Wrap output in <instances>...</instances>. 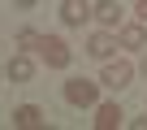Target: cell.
<instances>
[{"instance_id": "obj_1", "label": "cell", "mask_w": 147, "mask_h": 130, "mask_svg": "<svg viewBox=\"0 0 147 130\" xmlns=\"http://www.w3.org/2000/svg\"><path fill=\"white\" fill-rule=\"evenodd\" d=\"M35 48H39V56H43L48 70H69V61H74V52H69V43L61 35H39Z\"/></svg>"}, {"instance_id": "obj_2", "label": "cell", "mask_w": 147, "mask_h": 130, "mask_svg": "<svg viewBox=\"0 0 147 130\" xmlns=\"http://www.w3.org/2000/svg\"><path fill=\"white\" fill-rule=\"evenodd\" d=\"M65 100H69L74 108H95L100 83H91V78H69V83H65Z\"/></svg>"}, {"instance_id": "obj_3", "label": "cell", "mask_w": 147, "mask_h": 130, "mask_svg": "<svg viewBox=\"0 0 147 130\" xmlns=\"http://www.w3.org/2000/svg\"><path fill=\"white\" fill-rule=\"evenodd\" d=\"M130 78H134V65H130V61H104V74H100V83H104V87L125 91V87H130Z\"/></svg>"}, {"instance_id": "obj_4", "label": "cell", "mask_w": 147, "mask_h": 130, "mask_svg": "<svg viewBox=\"0 0 147 130\" xmlns=\"http://www.w3.org/2000/svg\"><path fill=\"white\" fill-rule=\"evenodd\" d=\"M117 35H108V26L104 30H95L91 39H87V56H95V61H113V52H117Z\"/></svg>"}, {"instance_id": "obj_5", "label": "cell", "mask_w": 147, "mask_h": 130, "mask_svg": "<svg viewBox=\"0 0 147 130\" xmlns=\"http://www.w3.org/2000/svg\"><path fill=\"white\" fill-rule=\"evenodd\" d=\"M9 117H13L18 130H39V126H43V108H39V104H18Z\"/></svg>"}, {"instance_id": "obj_6", "label": "cell", "mask_w": 147, "mask_h": 130, "mask_svg": "<svg viewBox=\"0 0 147 130\" xmlns=\"http://www.w3.org/2000/svg\"><path fill=\"white\" fill-rule=\"evenodd\" d=\"M5 74H9L13 83H30V78H35V61H30L26 52H13L9 65H5Z\"/></svg>"}, {"instance_id": "obj_7", "label": "cell", "mask_w": 147, "mask_h": 130, "mask_svg": "<svg viewBox=\"0 0 147 130\" xmlns=\"http://www.w3.org/2000/svg\"><path fill=\"white\" fill-rule=\"evenodd\" d=\"M91 18L113 30V26H121V5H117V0H95V5H91Z\"/></svg>"}, {"instance_id": "obj_8", "label": "cell", "mask_w": 147, "mask_h": 130, "mask_svg": "<svg viewBox=\"0 0 147 130\" xmlns=\"http://www.w3.org/2000/svg\"><path fill=\"white\" fill-rule=\"evenodd\" d=\"M117 39H121V48H147V22H125V26H117Z\"/></svg>"}, {"instance_id": "obj_9", "label": "cell", "mask_w": 147, "mask_h": 130, "mask_svg": "<svg viewBox=\"0 0 147 130\" xmlns=\"http://www.w3.org/2000/svg\"><path fill=\"white\" fill-rule=\"evenodd\" d=\"M91 18V5H87V0H61V22L65 26H82Z\"/></svg>"}, {"instance_id": "obj_10", "label": "cell", "mask_w": 147, "mask_h": 130, "mask_svg": "<svg viewBox=\"0 0 147 130\" xmlns=\"http://www.w3.org/2000/svg\"><path fill=\"white\" fill-rule=\"evenodd\" d=\"M121 104H95V130H117L121 126Z\"/></svg>"}, {"instance_id": "obj_11", "label": "cell", "mask_w": 147, "mask_h": 130, "mask_svg": "<svg viewBox=\"0 0 147 130\" xmlns=\"http://www.w3.org/2000/svg\"><path fill=\"white\" fill-rule=\"evenodd\" d=\"M13 43H18V52H26V48H35V43H39V30H30V26H22Z\"/></svg>"}, {"instance_id": "obj_12", "label": "cell", "mask_w": 147, "mask_h": 130, "mask_svg": "<svg viewBox=\"0 0 147 130\" xmlns=\"http://www.w3.org/2000/svg\"><path fill=\"white\" fill-rule=\"evenodd\" d=\"M134 13H138V22H147V0H138V5H134Z\"/></svg>"}, {"instance_id": "obj_13", "label": "cell", "mask_w": 147, "mask_h": 130, "mask_svg": "<svg viewBox=\"0 0 147 130\" xmlns=\"http://www.w3.org/2000/svg\"><path fill=\"white\" fill-rule=\"evenodd\" d=\"M30 5H35V0H18V9H30Z\"/></svg>"}, {"instance_id": "obj_14", "label": "cell", "mask_w": 147, "mask_h": 130, "mask_svg": "<svg viewBox=\"0 0 147 130\" xmlns=\"http://www.w3.org/2000/svg\"><path fill=\"white\" fill-rule=\"evenodd\" d=\"M143 74H147V48H143Z\"/></svg>"}, {"instance_id": "obj_15", "label": "cell", "mask_w": 147, "mask_h": 130, "mask_svg": "<svg viewBox=\"0 0 147 130\" xmlns=\"http://www.w3.org/2000/svg\"><path fill=\"white\" fill-rule=\"evenodd\" d=\"M0 74H5V70H0Z\"/></svg>"}]
</instances>
